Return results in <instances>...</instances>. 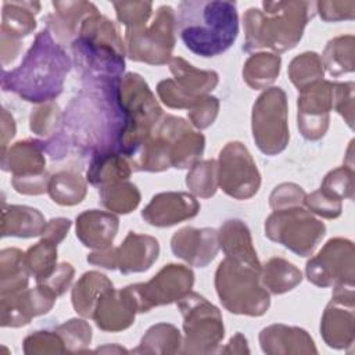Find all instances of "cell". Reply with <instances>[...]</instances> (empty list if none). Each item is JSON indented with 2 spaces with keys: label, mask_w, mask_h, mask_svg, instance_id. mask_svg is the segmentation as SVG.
I'll use <instances>...</instances> for the list:
<instances>
[{
  "label": "cell",
  "mask_w": 355,
  "mask_h": 355,
  "mask_svg": "<svg viewBox=\"0 0 355 355\" xmlns=\"http://www.w3.org/2000/svg\"><path fill=\"white\" fill-rule=\"evenodd\" d=\"M121 80V79H119ZM89 82L62 114L64 132L72 147L90 157L118 150L125 116L118 101V83Z\"/></svg>",
  "instance_id": "obj_1"
},
{
  "label": "cell",
  "mask_w": 355,
  "mask_h": 355,
  "mask_svg": "<svg viewBox=\"0 0 355 355\" xmlns=\"http://www.w3.org/2000/svg\"><path fill=\"white\" fill-rule=\"evenodd\" d=\"M69 69V55L46 28L36 35L18 68H3L1 89L31 103H49L61 94Z\"/></svg>",
  "instance_id": "obj_2"
},
{
  "label": "cell",
  "mask_w": 355,
  "mask_h": 355,
  "mask_svg": "<svg viewBox=\"0 0 355 355\" xmlns=\"http://www.w3.org/2000/svg\"><path fill=\"white\" fill-rule=\"evenodd\" d=\"M176 26L184 46L201 57L226 51L239 35L236 3L187 0L178 6Z\"/></svg>",
  "instance_id": "obj_3"
},
{
  "label": "cell",
  "mask_w": 355,
  "mask_h": 355,
  "mask_svg": "<svg viewBox=\"0 0 355 355\" xmlns=\"http://www.w3.org/2000/svg\"><path fill=\"white\" fill-rule=\"evenodd\" d=\"M312 6L309 1H263L262 10L248 8L243 17V50L266 47L283 53L295 47L312 18Z\"/></svg>",
  "instance_id": "obj_4"
},
{
  "label": "cell",
  "mask_w": 355,
  "mask_h": 355,
  "mask_svg": "<svg viewBox=\"0 0 355 355\" xmlns=\"http://www.w3.org/2000/svg\"><path fill=\"white\" fill-rule=\"evenodd\" d=\"M71 49L80 73L89 82H111L122 78L126 47L112 21L98 11L82 22Z\"/></svg>",
  "instance_id": "obj_5"
},
{
  "label": "cell",
  "mask_w": 355,
  "mask_h": 355,
  "mask_svg": "<svg viewBox=\"0 0 355 355\" xmlns=\"http://www.w3.org/2000/svg\"><path fill=\"white\" fill-rule=\"evenodd\" d=\"M118 101L125 116L118 150L128 159L164 114L148 85L139 73L129 72L121 78Z\"/></svg>",
  "instance_id": "obj_6"
},
{
  "label": "cell",
  "mask_w": 355,
  "mask_h": 355,
  "mask_svg": "<svg viewBox=\"0 0 355 355\" xmlns=\"http://www.w3.org/2000/svg\"><path fill=\"white\" fill-rule=\"evenodd\" d=\"M262 266H254L225 258L215 273V288L223 306L237 315L261 316L270 298L261 282Z\"/></svg>",
  "instance_id": "obj_7"
},
{
  "label": "cell",
  "mask_w": 355,
  "mask_h": 355,
  "mask_svg": "<svg viewBox=\"0 0 355 355\" xmlns=\"http://www.w3.org/2000/svg\"><path fill=\"white\" fill-rule=\"evenodd\" d=\"M324 233V223L302 205L275 209L265 220V236L300 257L311 255Z\"/></svg>",
  "instance_id": "obj_8"
},
{
  "label": "cell",
  "mask_w": 355,
  "mask_h": 355,
  "mask_svg": "<svg viewBox=\"0 0 355 355\" xmlns=\"http://www.w3.org/2000/svg\"><path fill=\"white\" fill-rule=\"evenodd\" d=\"M178 308L183 315L184 348L182 352H214L225 336L219 309L193 291L178 301Z\"/></svg>",
  "instance_id": "obj_9"
},
{
  "label": "cell",
  "mask_w": 355,
  "mask_h": 355,
  "mask_svg": "<svg viewBox=\"0 0 355 355\" xmlns=\"http://www.w3.org/2000/svg\"><path fill=\"white\" fill-rule=\"evenodd\" d=\"M176 15L171 6H161L150 26L125 31L126 54L133 61L162 65L171 61L175 46Z\"/></svg>",
  "instance_id": "obj_10"
},
{
  "label": "cell",
  "mask_w": 355,
  "mask_h": 355,
  "mask_svg": "<svg viewBox=\"0 0 355 355\" xmlns=\"http://www.w3.org/2000/svg\"><path fill=\"white\" fill-rule=\"evenodd\" d=\"M252 136L266 155L282 153L290 139L287 123V97L282 87L266 89L252 107Z\"/></svg>",
  "instance_id": "obj_11"
},
{
  "label": "cell",
  "mask_w": 355,
  "mask_h": 355,
  "mask_svg": "<svg viewBox=\"0 0 355 355\" xmlns=\"http://www.w3.org/2000/svg\"><path fill=\"white\" fill-rule=\"evenodd\" d=\"M169 69L173 79L161 80L157 93L161 101L171 108H193L216 87L219 80L215 71L198 69L180 57L171 58Z\"/></svg>",
  "instance_id": "obj_12"
},
{
  "label": "cell",
  "mask_w": 355,
  "mask_h": 355,
  "mask_svg": "<svg viewBox=\"0 0 355 355\" xmlns=\"http://www.w3.org/2000/svg\"><path fill=\"white\" fill-rule=\"evenodd\" d=\"M218 186L236 198L247 200L257 194L261 175L247 147L240 141L227 143L219 153Z\"/></svg>",
  "instance_id": "obj_13"
},
{
  "label": "cell",
  "mask_w": 355,
  "mask_h": 355,
  "mask_svg": "<svg viewBox=\"0 0 355 355\" xmlns=\"http://www.w3.org/2000/svg\"><path fill=\"white\" fill-rule=\"evenodd\" d=\"M194 284V273L183 265H165L150 282L128 286L139 312H147L154 306L178 302Z\"/></svg>",
  "instance_id": "obj_14"
},
{
  "label": "cell",
  "mask_w": 355,
  "mask_h": 355,
  "mask_svg": "<svg viewBox=\"0 0 355 355\" xmlns=\"http://www.w3.org/2000/svg\"><path fill=\"white\" fill-rule=\"evenodd\" d=\"M354 244L331 239L306 263V277L318 287L354 286Z\"/></svg>",
  "instance_id": "obj_15"
},
{
  "label": "cell",
  "mask_w": 355,
  "mask_h": 355,
  "mask_svg": "<svg viewBox=\"0 0 355 355\" xmlns=\"http://www.w3.org/2000/svg\"><path fill=\"white\" fill-rule=\"evenodd\" d=\"M153 130L164 143L172 168H191L202 155L204 136L194 132L183 118L162 115Z\"/></svg>",
  "instance_id": "obj_16"
},
{
  "label": "cell",
  "mask_w": 355,
  "mask_h": 355,
  "mask_svg": "<svg viewBox=\"0 0 355 355\" xmlns=\"http://www.w3.org/2000/svg\"><path fill=\"white\" fill-rule=\"evenodd\" d=\"M334 82L320 80L300 92L298 129L306 140H319L329 128V112L333 108Z\"/></svg>",
  "instance_id": "obj_17"
},
{
  "label": "cell",
  "mask_w": 355,
  "mask_h": 355,
  "mask_svg": "<svg viewBox=\"0 0 355 355\" xmlns=\"http://www.w3.org/2000/svg\"><path fill=\"white\" fill-rule=\"evenodd\" d=\"M320 331L331 348H345L354 341V286L334 287L331 301L326 306Z\"/></svg>",
  "instance_id": "obj_18"
},
{
  "label": "cell",
  "mask_w": 355,
  "mask_h": 355,
  "mask_svg": "<svg viewBox=\"0 0 355 355\" xmlns=\"http://www.w3.org/2000/svg\"><path fill=\"white\" fill-rule=\"evenodd\" d=\"M55 300L57 295L46 284H37L35 288H25L19 293L1 295V326L19 327L28 324L32 318L47 313Z\"/></svg>",
  "instance_id": "obj_19"
},
{
  "label": "cell",
  "mask_w": 355,
  "mask_h": 355,
  "mask_svg": "<svg viewBox=\"0 0 355 355\" xmlns=\"http://www.w3.org/2000/svg\"><path fill=\"white\" fill-rule=\"evenodd\" d=\"M198 211L200 202L193 194L183 191H166L154 196L148 205L141 211V216L153 226L166 227L194 218Z\"/></svg>",
  "instance_id": "obj_20"
},
{
  "label": "cell",
  "mask_w": 355,
  "mask_h": 355,
  "mask_svg": "<svg viewBox=\"0 0 355 355\" xmlns=\"http://www.w3.org/2000/svg\"><path fill=\"white\" fill-rule=\"evenodd\" d=\"M172 252L191 266L204 268L218 254V232L215 229L183 227L172 236Z\"/></svg>",
  "instance_id": "obj_21"
},
{
  "label": "cell",
  "mask_w": 355,
  "mask_h": 355,
  "mask_svg": "<svg viewBox=\"0 0 355 355\" xmlns=\"http://www.w3.org/2000/svg\"><path fill=\"white\" fill-rule=\"evenodd\" d=\"M137 312V304L129 287L122 290L111 287L100 297L92 318L104 331H121L133 323Z\"/></svg>",
  "instance_id": "obj_22"
},
{
  "label": "cell",
  "mask_w": 355,
  "mask_h": 355,
  "mask_svg": "<svg viewBox=\"0 0 355 355\" xmlns=\"http://www.w3.org/2000/svg\"><path fill=\"white\" fill-rule=\"evenodd\" d=\"M158 254L159 244L157 239L129 232L123 243L114 248L115 268L125 275L144 272L157 261Z\"/></svg>",
  "instance_id": "obj_23"
},
{
  "label": "cell",
  "mask_w": 355,
  "mask_h": 355,
  "mask_svg": "<svg viewBox=\"0 0 355 355\" xmlns=\"http://www.w3.org/2000/svg\"><path fill=\"white\" fill-rule=\"evenodd\" d=\"M42 140H24L12 144L1 154V168L12 178L28 179L47 173Z\"/></svg>",
  "instance_id": "obj_24"
},
{
  "label": "cell",
  "mask_w": 355,
  "mask_h": 355,
  "mask_svg": "<svg viewBox=\"0 0 355 355\" xmlns=\"http://www.w3.org/2000/svg\"><path fill=\"white\" fill-rule=\"evenodd\" d=\"M118 226L119 220L111 212L98 209L85 211L76 218V237L85 247L97 251L105 250L111 247Z\"/></svg>",
  "instance_id": "obj_25"
},
{
  "label": "cell",
  "mask_w": 355,
  "mask_h": 355,
  "mask_svg": "<svg viewBox=\"0 0 355 355\" xmlns=\"http://www.w3.org/2000/svg\"><path fill=\"white\" fill-rule=\"evenodd\" d=\"M55 11L46 17L47 29L55 35L61 43H72L82 22L98 11L93 3L89 1H53Z\"/></svg>",
  "instance_id": "obj_26"
},
{
  "label": "cell",
  "mask_w": 355,
  "mask_h": 355,
  "mask_svg": "<svg viewBox=\"0 0 355 355\" xmlns=\"http://www.w3.org/2000/svg\"><path fill=\"white\" fill-rule=\"evenodd\" d=\"M262 351L266 354H316L313 340L300 327L272 324L259 333Z\"/></svg>",
  "instance_id": "obj_27"
},
{
  "label": "cell",
  "mask_w": 355,
  "mask_h": 355,
  "mask_svg": "<svg viewBox=\"0 0 355 355\" xmlns=\"http://www.w3.org/2000/svg\"><path fill=\"white\" fill-rule=\"evenodd\" d=\"M218 243L227 258L254 266H262L252 245L250 229L243 220H226L218 232Z\"/></svg>",
  "instance_id": "obj_28"
},
{
  "label": "cell",
  "mask_w": 355,
  "mask_h": 355,
  "mask_svg": "<svg viewBox=\"0 0 355 355\" xmlns=\"http://www.w3.org/2000/svg\"><path fill=\"white\" fill-rule=\"evenodd\" d=\"M46 220L39 209L26 205H7L1 209V236L35 237L42 234Z\"/></svg>",
  "instance_id": "obj_29"
},
{
  "label": "cell",
  "mask_w": 355,
  "mask_h": 355,
  "mask_svg": "<svg viewBox=\"0 0 355 355\" xmlns=\"http://www.w3.org/2000/svg\"><path fill=\"white\" fill-rule=\"evenodd\" d=\"M40 11L37 1H4L1 12V37L19 42L36 28L35 15Z\"/></svg>",
  "instance_id": "obj_30"
},
{
  "label": "cell",
  "mask_w": 355,
  "mask_h": 355,
  "mask_svg": "<svg viewBox=\"0 0 355 355\" xmlns=\"http://www.w3.org/2000/svg\"><path fill=\"white\" fill-rule=\"evenodd\" d=\"M130 172L132 166L121 153H97L90 157L87 180L100 189L115 182L128 180Z\"/></svg>",
  "instance_id": "obj_31"
},
{
  "label": "cell",
  "mask_w": 355,
  "mask_h": 355,
  "mask_svg": "<svg viewBox=\"0 0 355 355\" xmlns=\"http://www.w3.org/2000/svg\"><path fill=\"white\" fill-rule=\"evenodd\" d=\"M111 287L112 283L107 276L93 270L83 273L72 288V305L75 311L85 318H92L100 297Z\"/></svg>",
  "instance_id": "obj_32"
},
{
  "label": "cell",
  "mask_w": 355,
  "mask_h": 355,
  "mask_svg": "<svg viewBox=\"0 0 355 355\" xmlns=\"http://www.w3.org/2000/svg\"><path fill=\"white\" fill-rule=\"evenodd\" d=\"M29 270L25 254L18 248H4L0 252V293L1 295L19 293L26 288Z\"/></svg>",
  "instance_id": "obj_33"
},
{
  "label": "cell",
  "mask_w": 355,
  "mask_h": 355,
  "mask_svg": "<svg viewBox=\"0 0 355 355\" xmlns=\"http://www.w3.org/2000/svg\"><path fill=\"white\" fill-rule=\"evenodd\" d=\"M301 280V270L283 258H270L261 269V282L272 294L287 293Z\"/></svg>",
  "instance_id": "obj_34"
},
{
  "label": "cell",
  "mask_w": 355,
  "mask_h": 355,
  "mask_svg": "<svg viewBox=\"0 0 355 355\" xmlns=\"http://www.w3.org/2000/svg\"><path fill=\"white\" fill-rule=\"evenodd\" d=\"M280 55L272 53L252 54L244 64L243 76L245 83L254 90L268 89L280 72Z\"/></svg>",
  "instance_id": "obj_35"
},
{
  "label": "cell",
  "mask_w": 355,
  "mask_h": 355,
  "mask_svg": "<svg viewBox=\"0 0 355 355\" xmlns=\"http://www.w3.org/2000/svg\"><path fill=\"white\" fill-rule=\"evenodd\" d=\"M51 200L60 205H75L86 196V183L75 171H60L50 176L49 189Z\"/></svg>",
  "instance_id": "obj_36"
},
{
  "label": "cell",
  "mask_w": 355,
  "mask_h": 355,
  "mask_svg": "<svg viewBox=\"0 0 355 355\" xmlns=\"http://www.w3.org/2000/svg\"><path fill=\"white\" fill-rule=\"evenodd\" d=\"M182 344L180 331L169 323H158L151 326L143 336L140 345L133 352L146 354H175L179 352Z\"/></svg>",
  "instance_id": "obj_37"
},
{
  "label": "cell",
  "mask_w": 355,
  "mask_h": 355,
  "mask_svg": "<svg viewBox=\"0 0 355 355\" xmlns=\"http://www.w3.org/2000/svg\"><path fill=\"white\" fill-rule=\"evenodd\" d=\"M98 194L103 207L116 214H129L140 202V191L128 180L103 186L98 189Z\"/></svg>",
  "instance_id": "obj_38"
},
{
  "label": "cell",
  "mask_w": 355,
  "mask_h": 355,
  "mask_svg": "<svg viewBox=\"0 0 355 355\" xmlns=\"http://www.w3.org/2000/svg\"><path fill=\"white\" fill-rule=\"evenodd\" d=\"M322 58L323 67L331 76H340L354 71V36H338L331 39Z\"/></svg>",
  "instance_id": "obj_39"
},
{
  "label": "cell",
  "mask_w": 355,
  "mask_h": 355,
  "mask_svg": "<svg viewBox=\"0 0 355 355\" xmlns=\"http://www.w3.org/2000/svg\"><path fill=\"white\" fill-rule=\"evenodd\" d=\"M25 263L36 283H43L57 268V244L42 239L25 252Z\"/></svg>",
  "instance_id": "obj_40"
},
{
  "label": "cell",
  "mask_w": 355,
  "mask_h": 355,
  "mask_svg": "<svg viewBox=\"0 0 355 355\" xmlns=\"http://www.w3.org/2000/svg\"><path fill=\"white\" fill-rule=\"evenodd\" d=\"M288 76L300 92L323 80V64L320 55L315 51H306L297 55L288 65Z\"/></svg>",
  "instance_id": "obj_41"
},
{
  "label": "cell",
  "mask_w": 355,
  "mask_h": 355,
  "mask_svg": "<svg viewBox=\"0 0 355 355\" xmlns=\"http://www.w3.org/2000/svg\"><path fill=\"white\" fill-rule=\"evenodd\" d=\"M186 184L198 197H212L218 189V162L214 159L198 161L190 168L186 176Z\"/></svg>",
  "instance_id": "obj_42"
},
{
  "label": "cell",
  "mask_w": 355,
  "mask_h": 355,
  "mask_svg": "<svg viewBox=\"0 0 355 355\" xmlns=\"http://www.w3.org/2000/svg\"><path fill=\"white\" fill-rule=\"evenodd\" d=\"M31 130L39 136H51L58 133L62 123V114L55 103L49 101L32 110L31 114Z\"/></svg>",
  "instance_id": "obj_43"
},
{
  "label": "cell",
  "mask_w": 355,
  "mask_h": 355,
  "mask_svg": "<svg viewBox=\"0 0 355 355\" xmlns=\"http://www.w3.org/2000/svg\"><path fill=\"white\" fill-rule=\"evenodd\" d=\"M320 190L338 200L352 198L354 197V168L344 165L330 171L323 179Z\"/></svg>",
  "instance_id": "obj_44"
},
{
  "label": "cell",
  "mask_w": 355,
  "mask_h": 355,
  "mask_svg": "<svg viewBox=\"0 0 355 355\" xmlns=\"http://www.w3.org/2000/svg\"><path fill=\"white\" fill-rule=\"evenodd\" d=\"M55 331L62 337L67 352H83V348L87 347L92 340V329L89 323L82 319H71L60 324Z\"/></svg>",
  "instance_id": "obj_45"
},
{
  "label": "cell",
  "mask_w": 355,
  "mask_h": 355,
  "mask_svg": "<svg viewBox=\"0 0 355 355\" xmlns=\"http://www.w3.org/2000/svg\"><path fill=\"white\" fill-rule=\"evenodd\" d=\"M114 8L116 18L126 29H135L147 25V21L153 11V3L150 1H115Z\"/></svg>",
  "instance_id": "obj_46"
},
{
  "label": "cell",
  "mask_w": 355,
  "mask_h": 355,
  "mask_svg": "<svg viewBox=\"0 0 355 355\" xmlns=\"http://www.w3.org/2000/svg\"><path fill=\"white\" fill-rule=\"evenodd\" d=\"M24 352L25 354H61L67 352L62 337L54 331H35L24 340Z\"/></svg>",
  "instance_id": "obj_47"
},
{
  "label": "cell",
  "mask_w": 355,
  "mask_h": 355,
  "mask_svg": "<svg viewBox=\"0 0 355 355\" xmlns=\"http://www.w3.org/2000/svg\"><path fill=\"white\" fill-rule=\"evenodd\" d=\"M304 205L309 209V212H313L326 219L338 218L343 209L341 200L326 194L320 189L311 194H306Z\"/></svg>",
  "instance_id": "obj_48"
},
{
  "label": "cell",
  "mask_w": 355,
  "mask_h": 355,
  "mask_svg": "<svg viewBox=\"0 0 355 355\" xmlns=\"http://www.w3.org/2000/svg\"><path fill=\"white\" fill-rule=\"evenodd\" d=\"M305 191L295 183H282L272 191L269 197V205L275 209L301 207L305 201Z\"/></svg>",
  "instance_id": "obj_49"
},
{
  "label": "cell",
  "mask_w": 355,
  "mask_h": 355,
  "mask_svg": "<svg viewBox=\"0 0 355 355\" xmlns=\"http://www.w3.org/2000/svg\"><path fill=\"white\" fill-rule=\"evenodd\" d=\"M333 108L343 115L349 128L354 125V82H334Z\"/></svg>",
  "instance_id": "obj_50"
},
{
  "label": "cell",
  "mask_w": 355,
  "mask_h": 355,
  "mask_svg": "<svg viewBox=\"0 0 355 355\" xmlns=\"http://www.w3.org/2000/svg\"><path fill=\"white\" fill-rule=\"evenodd\" d=\"M219 111V101L216 97L205 96L193 108H190L189 118L198 129H205L214 123Z\"/></svg>",
  "instance_id": "obj_51"
},
{
  "label": "cell",
  "mask_w": 355,
  "mask_h": 355,
  "mask_svg": "<svg viewBox=\"0 0 355 355\" xmlns=\"http://www.w3.org/2000/svg\"><path fill=\"white\" fill-rule=\"evenodd\" d=\"M316 11L326 22L354 19L355 1H318Z\"/></svg>",
  "instance_id": "obj_52"
},
{
  "label": "cell",
  "mask_w": 355,
  "mask_h": 355,
  "mask_svg": "<svg viewBox=\"0 0 355 355\" xmlns=\"http://www.w3.org/2000/svg\"><path fill=\"white\" fill-rule=\"evenodd\" d=\"M73 273H75V270L71 263L61 262L60 265H57L54 272L40 284H46L57 297H60L69 287Z\"/></svg>",
  "instance_id": "obj_53"
},
{
  "label": "cell",
  "mask_w": 355,
  "mask_h": 355,
  "mask_svg": "<svg viewBox=\"0 0 355 355\" xmlns=\"http://www.w3.org/2000/svg\"><path fill=\"white\" fill-rule=\"evenodd\" d=\"M69 227H71V220L69 219H67V218H54V219L46 222L40 236H42V239H47V240L58 244L67 236Z\"/></svg>",
  "instance_id": "obj_54"
},
{
  "label": "cell",
  "mask_w": 355,
  "mask_h": 355,
  "mask_svg": "<svg viewBox=\"0 0 355 355\" xmlns=\"http://www.w3.org/2000/svg\"><path fill=\"white\" fill-rule=\"evenodd\" d=\"M15 135V123L14 118L7 112V110L1 111V154L7 151V143Z\"/></svg>",
  "instance_id": "obj_55"
},
{
  "label": "cell",
  "mask_w": 355,
  "mask_h": 355,
  "mask_svg": "<svg viewBox=\"0 0 355 355\" xmlns=\"http://www.w3.org/2000/svg\"><path fill=\"white\" fill-rule=\"evenodd\" d=\"M222 352H236V354H248L250 349L247 347V340L241 333H237L234 337L230 338L227 343V347L222 349Z\"/></svg>",
  "instance_id": "obj_56"
}]
</instances>
